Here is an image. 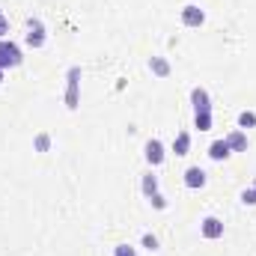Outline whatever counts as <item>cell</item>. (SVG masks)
Returning a JSON list of instances; mask_svg holds the SVG:
<instances>
[{"mask_svg":"<svg viewBox=\"0 0 256 256\" xmlns=\"http://www.w3.org/2000/svg\"><path fill=\"white\" fill-rule=\"evenodd\" d=\"M200 236H202L206 242H218V238H224V220L214 218V214H206V218L200 220Z\"/></svg>","mask_w":256,"mask_h":256,"instance_id":"5b68a950","label":"cell"},{"mask_svg":"<svg viewBox=\"0 0 256 256\" xmlns=\"http://www.w3.org/2000/svg\"><path fill=\"white\" fill-rule=\"evenodd\" d=\"M143 158H146L149 167H161V164L167 161V146H164L158 137H149L146 146H143Z\"/></svg>","mask_w":256,"mask_h":256,"instance_id":"277c9868","label":"cell"},{"mask_svg":"<svg viewBox=\"0 0 256 256\" xmlns=\"http://www.w3.org/2000/svg\"><path fill=\"white\" fill-rule=\"evenodd\" d=\"M24 42H27V48H33V51H39V48L48 42V30H45L42 18H30V21H27V33H24Z\"/></svg>","mask_w":256,"mask_h":256,"instance_id":"3957f363","label":"cell"},{"mask_svg":"<svg viewBox=\"0 0 256 256\" xmlns=\"http://www.w3.org/2000/svg\"><path fill=\"white\" fill-rule=\"evenodd\" d=\"M114 256H137V248H131V244H116V248H114Z\"/></svg>","mask_w":256,"mask_h":256,"instance_id":"d6986e66","label":"cell"},{"mask_svg":"<svg viewBox=\"0 0 256 256\" xmlns=\"http://www.w3.org/2000/svg\"><path fill=\"white\" fill-rule=\"evenodd\" d=\"M250 188H256V179H254V185H250Z\"/></svg>","mask_w":256,"mask_h":256,"instance_id":"603a6c76","label":"cell"},{"mask_svg":"<svg viewBox=\"0 0 256 256\" xmlns=\"http://www.w3.org/2000/svg\"><path fill=\"white\" fill-rule=\"evenodd\" d=\"M140 191H143V196H146V200H149L152 194H158V176H155L152 170L140 176Z\"/></svg>","mask_w":256,"mask_h":256,"instance_id":"4fadbf2b","label":"cell"},{"mask_svg":"<svg viewBox=\"0 0 256 256\" xmlns=\"http://www.w3.org/2000/svg\"><path fill=\"white\" fill-rule=\"evenodd\" d=\"M191 104H194V114H202V110H212V96L206 86H194L191 90Z\"/></svg>","mask_w":256,"mask_h":256,"instance_id":"ba28073f","label":"cell"},{"mask_svg":"<svg viewBox=\"0 0 256 256\" xmlns=\"http://www.w3.org/2000/svg\"><path fill=\"white\" fill-rule=\"evenodd\" d=\"M3 78H6V72H3V68H0V84H3Z\"/></svg>","mask_w":256,"mask_h":256,"instance_id":"7402d4cb","label":"cell"},{"mask_svg":"<svg viewBox=\"0 0 256 256\" xmlns=\"http://www.w3.org/2000/svg\"><path fill=\"white\" fill-rule=\"evenodd\" d=\"M182 182H185V188L200 191V188H206V182H208V173H206L202 167H188V170H185V176H182Z\"/></svg>","mask_w":256,"mask_h":256,"instance_id":"52a82bcc","label":"cell"},{"mask_svg":"<svg viewBox=\"0 0 256 256\" xmlns=\"http://www.w3.org/2000/svg\"><path fill=\"white\" fill-rule=\"evenodd\" d=\"M242 202L244 206H256V188H244L242 191Z\"/></svg>","mask_w":256,"mask_h":256,"instance_id":"ffe728a7","label":"cell"},{"mask_svg":"<svg viewBox=\"0 0 256 256\" xmlns=\"http://www.w3.org/2000/svg\"><path fill=\"white\" fill-rule=\"evenodd\" d=\"M212 110H202V114H194V128H200V131H212Z\"/></svg>","mask_w":256,"mask_h":256,"instance_id":"9a60e30c","label":"cell"},{"mask_svg":"<svg viewBox=\"0 0 256 256\" xmlns=\"http://www.w3.org/2000/svg\"><path fill=\"white\" fill-rule=\"evenodd\" d=\"M149 72L155 74V78H170V72H173V66L167 57H161V54H155V57H149Z\"/></svg>","mask_w":256,"mask_h":256,"instance_id":"30bf717a","label":"cell"},{"mask_svg":"<svg viewBox=\"0 0 256 256\" xmlns=\"http://www.w3.org/2000/svg\"><path fill=\"white\" fill-rule=\"evenodd\" d=\"M179 21H182L185 27H202V24H206V12H202L196 3H185L182 12H179Z\"/></svg>","mask_w":256,"mask_h":256,"instance_id":"8992f818","label":"cell"},{"mask_svg":"<svg viewBox=\"0 0 256 256\" xmlns=\"http://www.w3.org/2000/svg\"><path fill=\"white\" fill-rule=\"evenodd\" d=\"M224 140L230 143V149H232V152H248V134H244L242 128H232Z\"/></svg>","mask_w":256,"mask_h":256,"instance_id":"8fae6325","label":"cell"},{"mask_svg":"<svg viewBox=\"0 0 256 256\" xmlns=\"http://www.w3.org/2000/svg\"><path fill=\"white\" fill-rule=\"evenodd\" d=\"M140 244H143L146 250H158V248H161V242H158L155 232H143V236H140Z\"/></svg>","mask_w":256,"mask_h":256,"instance_id":"e0dca14e","label":"cell"},{"mask_svg":"<svg viewBox=\"0 0 256 256\" xmlns=\"http://www.w3.org/2000/svg\"><path fill=\"white\" fill-rule=\"evenodd\" d=\"M51 143H54V140H51L48 131H39V134L33 137V149H36V152H51Z\"/></svg>","mask_w":256,"mask_h":256,"instance_id":"5bb4252c","label":"cell"},{"mask_svg":"<svg viewBox=\"0 0 256 256\" xmlns=\"http://www.w3.org/2000/svg\"><path fill=\"white\" fill-rule=\"evenodd\" d=\"M80 66H72L66 72V108L68 110H78L80 108Z\"/></svg>","mask_w":256,"mask_h":256,"instance_id":"6da1fadb","label":"cell"},{"mask_svg":"<svg viewBox=\"0 0 256 256\" xmlns=\"http://www.w3.org/2000/svg\"><path fill=\"white\" fill-rule=\"evenodd\" d=\"M238 128H242V131L256 128V114L254 110H242V114H238Z\"/></svg>","mask_w":256,"mask_h":256,"instance_id":"2e32d148","label":"cell"},{"mask_svg":"<svg viewBox=\"0 0 256 256\" xmlns=\"http://www.w3.org/2000/svg\"><path fill=\"white\" fill-rule=\"evenodd\" d=\"M188 152H191V131H179L173 137V155L176 158H185Z\"/></svg>","mask_w":256,"mask_h":256,"instance_id":"7c38bea8","label":"cell"},{"mask_svg":"<svg viewBox=\"0 0 256 256\" xmlns=\"http://www.w3.org/2000/svg\"><path fill=\"white\" fill-rule=\"evenodd\" d=\"M9 36V21H6V15H0V39H6Z\"/></svg>","mask_w":256,"mask_h":256,"instance_id":"44dd1931","label":"cell"},{"mask_svg":"<svg viewBox=\"0 0 256 256\" xmlns=\"http://www.w3.org/2000/svg\"><path fill=\"white\" fill-rule=\"evenodd\" d=\"M21 63H24L21 48H18L12 39H0V68H3V72H6V68H18Z\"/></svg>","mask_w":256,"mask_h":256,"instance_id":"7a4b0ae2","label":"cell"},{"mask_svg":"<svg viewBox=\"0 0 256 256\" xmlns=\"http://www.w3.org/2000/svg\"><path fill=\"white\" fill-rule=\"evenodd\" d=\"M206 155H208L212 161H226V158L232 155V149H230V143H226V140H212V143H208V149H206Z\"/></svg>","mask_w":256,"mask_h":256,"instance_id":"9c48e42d","label":"cell"},{"mask_svg":"<svg viewBox=\"0 0 256 256\" xmlns=\"http://www.w3.org/2000/svg\"><path fill=\"white\" fill-rule=\"evenodd\" d=\"M149 202H152V208H158V212H164V208H167V196H164L161 191L152 194V196H149Z\"/></svg>","mask_w":256,"mask_h":256,"instance_id":"ac0fdd59","label":"cell"}]
</instances>
